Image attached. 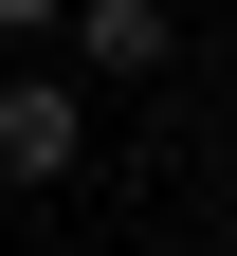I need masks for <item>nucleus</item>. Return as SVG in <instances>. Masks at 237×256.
<instances>
[{
    "label": "nucleus",
    "mask_w": 237,
    "mask_h": 256,
    "mask_svg": "<svg viewBox=\"0 0 237 256\" xmlns=\"http://www.w3.org/2000/svg\"><path fill=\"white\" fill-rule=\"evenodd\" d=\"M73 146H91L73 74H0V183H73Z\"/></svg>",
    "instance_id": "obj_1"
},
{
    "label": "nucleus",
    "mask_w": 237,
    "mask_h": 256,
    "mask_svg": "<svg viewBox=\"0 0 237 256\" xmlns=\"http://www.w3.org/2000/svg\"><path fill=\"white\" fill-rule=\"evenodd\" d=\"M73 74H164V0H73Z\"/></svg>",
    "instance_id": "obj_2"
},
{
    "label": "nucleus",
    "mask_w": 237,
    "mask_h": 256,
    "mask_svg": "<svg viewBox=\"0 0 237 256\" xmlns=\"http://www.w3.org/2000/svg\"><path fill=\"white\" fill-rule=\"evenodd\" d=\"M37 18H73V0H0V37H37Z\"/></svg>",
    "instance_id": "obj_3"
}]
</instances>
